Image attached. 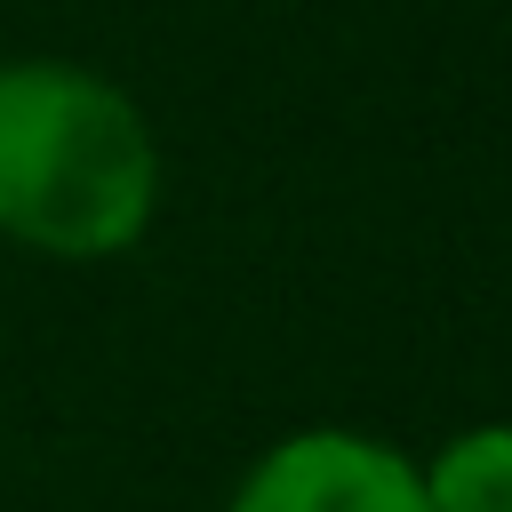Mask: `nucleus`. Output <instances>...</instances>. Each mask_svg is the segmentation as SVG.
<instances>
[{"label":"nucleus","instance_id":"1","mask_svg":"<svg viewBox=\"0 0 512 512\" xmlns=\"http://www.w3.org/2000/svg\"><path fill=\"white\" fill-rule=\"evenodd\" d=\"M160 152L144 112L80 64H0V232L96 264L144 240Z\"/></svg>","mask_w":512,"mask_h":512},{"label":"nucleus","instance_id":"2","mask_svg":"<svg viewBox=\"0 0 512 512\" xmlns=\"http://www.w3.org/2000/svg\"><path fill=\"white\" fill-rule=\"evenodd\" d=\"M232 512H432L416 464L376 440V432H344V424H312L272 440L248 480L232 488Z\"/></svg>","mask_w":512,"mask_h":512},{"label":"nucleus","instance_id":"3","mask_svg":"<svg viewBox=\"0 0 512 512\" xmlns=\"http://www.w3.org/2000/svg\"><path fill=\"white\" fill-rule=\"evenodd\" d=\"M432 512H512V424H472L416 464Z\"/></svg>","mask_w":512,"mask_h":512}]
</instances>
